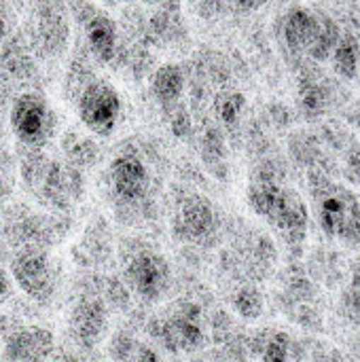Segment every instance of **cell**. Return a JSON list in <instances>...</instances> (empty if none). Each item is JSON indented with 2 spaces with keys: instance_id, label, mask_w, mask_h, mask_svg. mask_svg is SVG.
Masks as SVG:
<instances>
[{
  "instance_id": "6da1fadb",
  "label": "cell",
  "mask_w": 360,
  "mask_h": 362,
  "mask_svg": "<svg viewBox=\"0 0 360 362\" xmlns=\"http://www.w3.org/2000/svg\"><path fill=\"white\" fill-rule=\"evenodd\" d=\"M248 206L257 216L267 221L286 244H303L310 227V210L303 197L282 185L272 170H259L248 187Z\"/></svg>"
},
{
  "instance_id": "7a4b0ae2",
  "label": "cell",
  "mask_w": 360,
  "mask_h": 362,
  "mask_svg": "<svg viewBox=\"0 0 360 362\" xmlns=\"http://www.w3.org/2000/svg\"><path fill=\"white\" fill-rule=\"evenodd\" d=\"M312 197L316 218L325 235L346 246H360V199L346 187L323 174H312Z\"/></svg>"
},
{
  "instance_id": "3957f363",
  "label": "cell",
  "mask_w": 360,
  "mask_h": 362,
  "mask_svg": "<svg viewBox=\"0 0 360 362\" xmlns=\"http://www.w3.org/2000/svg\"><path fill=\"white\" fill-rule=\"evenodd\" d=\"M8 123L23 146L40 148L53 134L55 112L38 91H23L11 104Z\"/></svg>"
},
{
  "instance_id": "277c9868",
  "label": "cell",
  "mask_w": 360,
  "mask_h": 362,
  "mask_svg": "<svg viewBox=\"0 0 360 362\" xmlns=\"http://www.w3.org/2000/svg\"><path fill=\"white\" fill-rule=\"evenodd\" d=\"M76 110H79L81 123L91 134L108 136L115 132V127L121 119L123 102H121L119 91L110 83L93 78L81 89Z\"/></svg>"
},
{
  "instance_id": "5b68a950",
  "label": "cell",
  "mask_w": 360,
  "mask_h": 362,
  "mask_svg": "<svg viewBox=\"0 0 360 362\" xmlns=\"http://www.w3.org/2000/svg\"><path fill=\"white\" fill-rule=\"evenodd\" d=\"M11 280L30 299L47 301L55 286V274L47 250L36 244L23 246L11 261Z\"/></svg>"
},
{
  "instance_id": "8992f818",
  "label": "cell",
  "mask_w": 360,
  "mask_h": 362,
  "mask_svg": "<svg viewBox=\"0 0 360 362\" xmlns=\"http://www.w3.org/2000/svg\"><path fill=\"white\" fill-rule=\"evenodd\" d=\"M125 284L127 288L146 303H155L161 299L172 282V269L166 257L153 250L136 252L125 265Z\"/></svg>"
},
{
  "instance_id": "52a82bcc",
  "label": "cell",
  "mask_w": 360,
  "mask_h": 362,
  "mask_svg": "<svg viewBox=\"0 0 360 362\" xmlns=\"http://www.w3.org/2000/svg\"><path fill=\"white\" fill-rule=\"evenodd\" d=\"M153 339L170 352H193L204 344V331L197 310L182 305L161 318L153 320Z\"/></svg>"
},
{
  "instance_id": "ba28073f",
  "label": "cell",
  "mask_w": 360,
  "mask_h": 362,
  "mask_svg": "<svg viewBox=\"0 0 360 362\" xmlns=\"http://www.w3.org/2000/svg\"><path fill=\"white\" fill-rule=\"evenodd\" d=\"M216 210L202 195H187L172 214V231L182 242L202 244L216 233Z\"/></svg>"
},
{
  "instance_id": "9c48e42d",
  "label": "cell",
  "mask_w": 360,
  "mask_h": 362,
  "mask_svg": "<svg viewBox=\"0 0 360 362\" xmlns=\"http://www.w3.org/2000/svg\"><path fill=\"white\" fill-rule=\"evenodd\" d=\"M108 180L115 197L125 206H138L144 202L151 187L149 168L136 153L117 155L110 163Z\"/></svg>"
},
{
  "instance_id": "30bf717a",
  "label": "cell",
  "mask_w": 360,
  "mask_h": 362,
  "mask_svg": "<svg viewBox=\"0 0 360 362\" xmlns=\"http://www.w3.org/2000/svg\"><path fill=\"white\" fill-rule=\"evenodd\" d=\"M34 47L47 55H57L68 42V19L62 0H38L34 11Z\"/></svg>"
},
{
  "instance_id": "8fae6325",
  "label": "cell",
  "mask_w": 360,
  "mask_h": 362,
  "mask_svg": "<svg viewBox=\"0 0 360 362\" xmlns=\"http://www.w3.org/2000/svg\"><path fill=\"white\" fill-rule=\"evenodd\" d=\"M108 327L106 308L98 299H81L74 303L68 316V331L72 339L83 348H93L102 341Z\"/></svg>"
},
{
  "instance_id": "7c38bea8",
  "label": "cell",
  "mask_w": 360,
  "mask_h": 362,
  "mask_svg": "<svg viewBox=\"0 0 360 362\" xmlns=\"http://www.w3.org/2000/svg\"><path fill=\"white\" fill-rule=\"evenodd\" d=\"M55 337L49 329L25 327L15 331L4 344V356L8 362H47L53 356Z\"/></svg>"
},
{
  "instance_id": "4fadbf2b",
  "label": "cell",
  "mask_w": 360,
  "mask_h": 362,
  "mask_svg": "<svg viewBox=\"0 0 360 362\" xmlns=\"http://www.w3.org/2000/svg\"><path fill=\"white\" fill-rule=\"evenodd\" d=\"M323 25V15L306 6H293L282 19V38L293 53L310 55Z\"/></svg>"
},
{
  "instance_id": "5bb4252c",
  "label": "cell",
  "mask_w": 360,
  "mask_h": 362,
  "mask_svg": "<svg viewBox=\"0 0 360 362\" xmlns=\"http://www.w3.org/2000/svg\"><path fill=\"white\" fill-rule=\"evenodd\" d=\"M83 32L91 55H95L100 62H112L119 55V32L106 13L89 8V13L83 17Z\"/></svg>"
},
{
  "instance_id": "9a60e30c",
  "label": "cell",
  "mask_w": 360,
  "mask_h": 362,
  "mask_svg": "<svg viewBox=\"0 0 360 362\" xmlns=\"http://www.w3.org/2000/svg\"><path fill=\"white\" fill-rule=\"evenodd\" d=\"M153 98L161 106H174L185 91V72L178 64H163L153 72L151 78Z\"/></svg>"
},
{
  "instance_id": "2e32d148",
  "label": "cell",
  "mask_w": 360,
  "mask_h": 362,
  "mask_svg": "<svg viewBox=\"0 0 360 362\" xmlns=\"http://www.w3.org/2000/svg\"><path fill=\"white\" fill-rule=\"evenodd\" d=\"M331 66L335 74H339L346 81L356 78L360 68V40L352 32H342L337 45L331 51Z\"/></svg>"
},
{
  "instance_id": "e0dca14e",
  "label": "cell",
  "mask_w": 360,
  "mask_h": 362,
  "mask_svg": "<svg viewBox=\"0 0 360 362\" xmlns=\"http://www.w3.org/2000/svg\"><path fill=\"white\" fill-rule=\"evenodd\" d=\"M108 350H110V356L115 358V362H161L159 354L151 346H146L125 333L115 335Z\"/></svg>"
},
{
  "instance_id": "ac0fdd59",
  "label": "cell",
  "mask_w": 360,
  "mask_h": 362,
  "mask_svg": "<svg viewBox=\"0 0 360 362\" xmlns=\"http://www.w3.org/2000/svg\"><path fill=\"white\" fill-rule=\"evenodd\" d=\"M2 51H0V66L4 68L6 74H11L13 78H25L32 74L34 70V64L30 59V53H28V47L19 42V38H6L2 45Z\"/></svg>"
},
{
  "instance_id": "d6986e66",
  "label": "cell",
  "mask_w": 360,
  "mask_h": 362,
  "mask_svg": "<svg viewBox=\"0 0 360 362\" xmlns=\"http://www.w3.org/2000/svg\"><path fill=\"white\" fill-rule=\"evenodd\" d=\"M64 155L70 165L74 168H89L98 161V146L91 138L79 132H68L62 140Z\"/></svg>"
},
{
  "instance_id": "ffe728a7",
  "label": "cell",
  "mask_w": 360,
  "mask_h": 362,
  "mask_svg": "<svg viewBox=\"0 0 360 362\" xmlns=\"http://www.w3.org/2000/svg\"><path fill=\"white\" fill-rule=\"evenodd\" d=\"M299 104L308 117H320L329 108V89L316 78H303L299 87Z\"/></svg>"
},
{
  "instance_id": "44dd1931",
  "label": "cell",
  "mask_w": 360,
  "mask_h": 362,
  "mask_svg": "<svg viewBox=\"0 0 360 362\" xmlns=\"http://www.w3.org/2000/svg\"><path fill=\"white\" fill-rule=\"evenodd\" d=\"M339 36H342L339 25H337L331 17L323 15L320 34H318V38H316V42H314V47H312V51H310V57L316 59V62H327V59L331 57V51H333V47L337 45Z\"/></svg>"
},
{
  "instance_id": "7402d4cb",
  "label": "cell",
  "mask_w": 360,
  "mask_h": 362,
  "mask_svg": "<svg viewBox=\"0 0 360 362\" xmlns=\"http://www.w3.org/2000/svg\"><path fill=\"white\" fill-rule=\"evenodd\" d=\"M342 310L346 318H350L352 322H360V259L352 267L350 284L342 297Z\"/></svg>"
},
{
  "instance_id": "603a6c76",
  "label": "cell",
  "mask_w": 360,
  "mask_h": 362,
  "mask_svg": "<svg viewBox=\"0 0 360 362\" xmlns=\"http://www.w3.org/2000/svg\"><path fill=\"white\" fill-rule=\"evenodd\" d=\"M291 350H293L291 337L280 331V333H274L263 344L261 358L263 362H291Z\"/></svg>"
},
{
  "instance_id": "cb8c5ba5",
  "label": "cell",
  "mask_w": 360,
  "mask_h": 362,
  "mask_svg": "<svg viewBox=\"0 0 360 362\" xmlns=\"http://www.w3.org/2000/svg\"><path fill=\"white\" fill-rule=\"evenodd\" d=\"M233 308L236 312L242 316V318H248V320H255L261 316L263 312V297L259 291L255 288H242L236 299H233Z\"/></svg>"
},
{
  "instance_id": "d4e9b609",
  "label": "cell",
  "mask_w": 360,
  "mask_h": 362,
  "mask_svg": "<svg viewBox=\"0 0 360 362\" xmlns=\"http://www.w3.org/2000/svg\"><path fill=\"white\" fill-rule=\"evenodd\" d=\"M242 108H244V98L240 93H223L216 98L214 102V110H216V117L225 123V125H231L240 119L242 115Z\"/></svg>"
},
{
  "instance_id": "484cf974",
  "label": "cell",
  "mask_w": 360,
  "mask_h": 362,
  "mask_svg": "<svg viewBox=\"0 0 360 362\" xmlns=\"http://www.w3.org/2000/svg\"><path fill=\"white\" fill-rule=\"evenodd\" d=\"M189 129H191V117H189V112H187L185 108H178V110L172 115V132H174L178 138H182Z\"/></svg>"
},
{
  "instance_id": "4316f807",
  "label": "cell",
  "mask_w": 360,
  "mask_h": 362,
  "mask_svg": "<svg viewBox=\"0 0 360 362\" xmlns=\"http://www.w3.org/2000/svg\"><path fill=\"white\" fill-rule=\"evenodd\" d=\"M233 2L240 11H255V8L263 6L267 0H233Z\"/></svg>"
},
{
  "instance_id": "83f0119b",
  "label": "cell",
  "mask_w": 360,
  "mask_h": 362,
  "mask_svg": "<svg viewBox=\"0 0 360 362\" xmlns=\"http://www.w3.org/2000/svg\"><path fill=\"white\" fill-rule=\"evenodd\" d=\"M6 38H8V23H6L4 15L0 13V45H2Z\"/></svg>"
},
{
  "instance_id": "f1b7e54d",
  "label": "cell",
  "mask_w": 360,
  "mask_h": 362,
  "mask_svg": "<svg viewBox=\"0 0 360 362\" xmlns=\"http://www.w3.org/2000/svg\"><path fill=\"white\" fill-rule=\"evenodd\" d=\"M6 288H8V278H6V274L0 269V295L6 293Z\"/></svg>"
},
{
  "instance_id": "f546056e",
  "label": "cell",
  "mask_w": 360,
  "mask_h": 362,
  "mask_svg": "<svg viewBox=\"0 0 360 362\" xmlns=\"http://www.w3.org/2000/svg\"><path fill=\"white\" fill-rule=\"evenodd\" d=\"M55 362H76L74 358H70V356H62L59 361H55Z\"/></svg>"
},
{
  "instance_id": "4dcf8cb0",
  "label": "cell",
  "mask_w": 360,
  "mask_h": 362,
  "mask_svg": "<svg viewBox=\"0 0 360 362\" xmlns=\"http://www.w3.org/2000/svg\"><path fill=\"white\" fill-rule=\"evenodd\" d=\"M2 193H4V180H2V176H0V197H2Z\"/></svg>"
},
{
  "instance_id": "1f68e13d",
  "label": "cell",
  "mask_w": 360,
  "mask_h": 362,
  "mask_svg": "<svg viewBox=\"0 0 360 362\" xmlns=\"http://www.w3.org/2000/svg\"><path fill=\"white\" fill-rule=\"evenodd\" d=\"M8 2H21V0H8Z\"/></svg>"
}]
</instances>
